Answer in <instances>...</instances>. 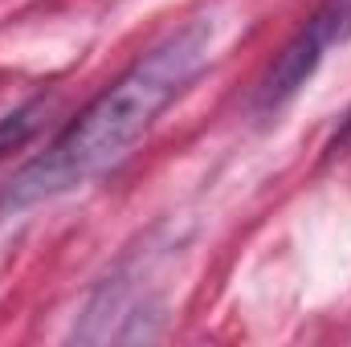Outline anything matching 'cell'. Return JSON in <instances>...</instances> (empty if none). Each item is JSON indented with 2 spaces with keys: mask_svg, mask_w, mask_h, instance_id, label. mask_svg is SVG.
<instances>
[{
  "mask_svg": "<svg viewBox=\"0 0 351 347\" xmlns=\"http://www.w3.org/2000/svg\"><path fill=\"white\" fill-rule=\"evenodd\" d=\"M351 37V0H323L315 8V16L290 37V45L278 53V62L265 70L262 86H258V110H278L286 106L298 90L311 82V74L319 70V62L343 45Z\"/></svg>",
  "mask_w": 351,
  "mask_h": 347,
  "instance_id": "2",
  "label": "cell"
},
{
  "mask_svg": "<svg viewBox=\"0 0 351 347\" xmlns=\"http://www.w3.org/2000/svg\"><path fill=\"white\" fill-rule=\"evenodd\" d=\"M45 115H49V98H33V102H25V106L8 110V115L0 119V160H4L8 152L25 147V143L41 131Z\"/></svg>",
  "mask_w": 351,
  "mask_h": 347,
  "instance_id": "4",
  "label": "cell"
},
{
  "mask_svg": "<svg viewBox=\"0 0 351 347\" xmlns=\"http://www.w3.org/2000/svg\"><path fill=\"white\" fill-rule=\"evenodd\" d=\"M351 139V115L343 119V127H339V135H335V143H348Z\"/></svg>",
  "mask_w": 351,
  "mask_h": 347,
  "instance_id": "5",
  "label": "cell"
},
{
  "mask_svg": "<svg viewBox=\"0 0 351 347\" xmlns=\"http://www.w3.org/2000/svg\"><path fill=\"white\" fill-rule=\"evenodd\" d=\"M213 21L192 16L184 29L164 37L156 49H147L114 86H106L86 110L0 192V221L53 200L62 192H74L90 180L119 168L131 147L152 131V123L188 90V82L204 70L213 53Z\"/></svg>",
  "mask_w": 351,
  "mask_h": 347,
  "instance_id": "1",
  "label": "cell"
},
{
  "mask_svg": "<svg viewBox=\"0 0 351 347\" xmlns=\"http://www.w3.org/2000/svg\"><path fill=\"white\" fill-rule=\"evenodd\" d=\"M160 323V307L147 298L143 286H131L123 278L106 282L90 298L82 323L74 327V339L82 344H127V339H152Z\"/></svg>",
  "mask_w": 351,
  "mask_h": 347,
  "instance_id": "3",
  "label": "cell"
}]
</instances>
